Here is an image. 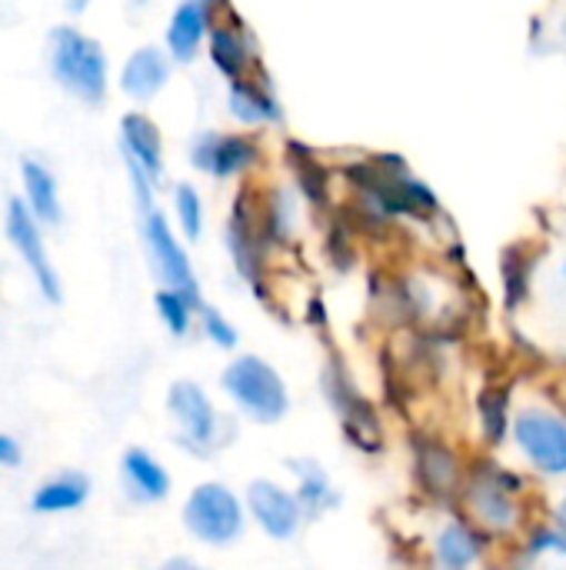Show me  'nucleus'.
<instances>
[{
  "mask_svg": "<svg viewBox=\"0 0 566 570\" xmlns=\"http://www.w3.org/2000/svg\"><path fill=\"white\" fill-rule=\"evenodd\" d=\"M464 511L494 544L517 548L530 531L534 518V478L524 468L504 464L497 454L484 451L470 458L464 491L457 498Z\"/></svg>",
  "mask_w": 566,
  "mask_h": 570,
  "instance_id": "1",
  "label": "nucleus"
},
{
  "mask_svg": "<svg viewBox=\"0 0 566 570\" xmlns=\"http://www.w3.org/2000/svg\"><path fill=\"white\" fill-rule=\"evenodd\" d=\"M507 448L517 468H524L534 481H566V411L540 397L520 401Z\"/></svg>",
  "mask_w": 566,
  "mask_h": 570,
  "instance_id": "2",
  "label": "nucleus"
},
{
  "mask_svg": "<svg viewBox=\"0 0 566 570\" xmlns=\"http://www.w3.org/2000/svg\"><path fill=\"white\" fill-rule=\"evenodd\" d=\"M220 394L230 401V407L257 424V428H274L287 421L294 407V394L287 377L280 374L277 364H270L260 354H237L224 364L220 371Z\"/></svg>",
  "mask_w": 566,
  "mask_h": 570,
  "instance_id": "3",
  "label": "nucleus"
},
{
  "mask_svg": "<svg viewBox=\"0 0 566 570\" xmlns=\"http://www.w3.org/2000/svg\"><path fill=\"white\" fill-rule=\"evenodd\" d=\"M320 394L327 397V404H330V411L344 431V441L354 451H360L364 458H380L387 451V421H384L377 401H370L357 387V381H354V374L340 354H330L324 361Z\"/></svg>",
  "mask_w": 566,
  "mask_h": 570,
  "instance_id": "4",
  "label": "nucleus"
},
{
  "mask_svg": "<svg viewBox=\"0 0 566 570\" xmlns=\"http://www.w3.org/2000/svg\"><path fill=\"white\" fill-rule=\"evenodd\" d=\"M180 524L197 544H203L210 551H230L244 541V534L250 528V514H247L244 494H237L230 484L200 481L183 498Z\"/></svg>",
  "mask_w": 566,
  "mask_h": 570,
  "instance_id": "5",
  "label": "nucleus"
},
{
  "mask_svg": "<svg viewBox=\"0 0 566 570\" xmlns=\"http://www.w3.org/2000/svg\"><path fill=\"white\" fill-rule=\"evenodd\" d=\"M50 70L57 83L77 100L97 107L107 94V57L103 47L77 27H57L50 33Z\"/></svg>",
  "mask_w": 566,
  "mask_h": 570,
  "instance_id": "6",
  "label": "nucleus"
},
{
  "mask_svg": "<svg viewBox=\"0 0 566 570\" xmlns=\"http://www.w3.org/2000/svg\"><path fill=\"white\" fill-rule=\"evenodd\" d=\"M167 417L173 421V444L190 458L207 461L227 441L224 417L197 381H173L167 387Z\"/></svg>",
  "mask_w": 566,
  "mask_h": 570,
  "instance_id": "7",
  "label": "nucleus"
},
{
  "mask_svg": "<svg viewBox=\"0 0 566 570\" xmlns=\"http://www.w3.org/2000/svg\"><path fill=\"white\" fill-rule=\"evenodd\" d=\"M410 478L414 488L440 508H457L467 481L470 458L440 434H410Z\"/></svg>",
  "mask_w": 566,
  "mask_h": 570,
  "instance_id": "8",
  "label": "nucleus"
},
{
  "mask_svg": "<svg viewBox=\"0 0 566 570\" xmlns=\"http://www.w3.org/2000/svg\"><path fill=\"white\" fill-rule=\"evenodd\" d=\"M244 504L250 514V524L274 544H290L304 534L310 524L294 488L280 484L274 478H254L244 488Z\"/></svg>",
  "mask_w": 566,
  "mask_h": 570,
  "instance_id": "9",
  "label": "nucleus"
},
{
  "mask_svg": "<svg viewBox=\"0 0 566 570\" xmlns=\"http://www.w3.org/2000/svg\"><path fill=\"white\" fill-rule=\"evenodd\" d=\"M227 250L240 281L267 301V254L270 247L260 237V207H254L250 194H240L234 214L227 220Z\"/></svg>",
  "mask_w": 566,
  "mask_h": 570,
  "instance_id": "10",
  "label": "nucleus"
},
{
  "mask_svg": "<svg viewBox=\"0 0 566 570\" xmlns=\"http://www.w3.org/2000/svg\"><path fill=\"white\" fill-rule=\"evenodd\" d=\"M494 548L497 544L464 511L454 508L434 528L427 541V561L434 570H477L487 564Z\"/></svg>",
  "mask_w": 566,
  "mask_h": 570,
  "instance_id": "11",
  "label": "nucleus"
},
{
  "mask_svg": "<svg viewBox=\"0 0 566 570\" xmlns=\"http://www.w3.org/2000/svg\"><path fill=\"white\" fill-rule=\"evenodd\" d=\"M140 230H143L147 257L153 264V274H157L160 287H173V291H183L190 297H200V284H197L193 264H190L183 244L177 240V234L170 230L167 217L157 207L140 210Z\"/></svg>",
  "mask_w": 566,
  "mask_h": 570,
  "instance_id": "12",
  "label": "nucleus"
},
{
  "mask_svg": "<svg viewBox=\"0 0 566 570\" xmlns=\"http://www.w3.org/2000/svg\"><path fill=\"white\" fill-rule=\"evenodd\" d=\"M7 240L13 244L20 261L30 267L43 301L47 304H60L63 291H60V277H57V271H53V264L47 257V247H43V237H40V220L17 197L7 200Z\"/></svg>",
  "mask_w": 566,
  "mask_h": 570,
  "instance_id": "13",
  "label": "nucleus"
},
{
  "mask_svg": "<svg viewBox=\"0 0 566 570\" xmlns=\"http://www.w3.org/2000/svg\"><path fill=\"white\" fill-rule=\"evenodd\" d=\"M190 160L197 170L227 180L260 160V144L254 134H200L190 147Z\"/></svg>",
  "mask_w": 566,
  "mask_h": 570,
  "instance_id": "14",
  "label": "nucleus"
},
{
  "mask_svg": "<svg viewBox=\"0 0 566 570\" xmlns=\"http://www.w3.org/2000/svg\"><path fill=\"white\" fill-rule=\"evenodd\" d=\"M284 471L290 474V488L307 514L310 524L324 521L327 514L340 511L344 508V494L340 488L334 484V478L327 474V468L314 458H287L284 461Z\"/></svg>",
  "mask_w": 566,
  "mask_h": 570,
  "instance_id": "15",
  "label": "nucleus"
},
{
  "mask_svg": "<svg viewBox=\"0 0 566 570\" xmlns=\"http://www.w3.org/2000/svg\"><path fill=\"white\" fill-rule=\"evenodd\" d=\"M514 384L510 381H484L477 397H474V421H477V438L484 451H500L510 441V424L517 411Z\"/></svg>",
  "mask_w": 566,
  "mask_h": 570,
  "instance_id": "16",
  "label": "nucleus"
},
{
  "mask_svg": "<svg viewBox=\"0 0 566 570\" xmlns=\"http://www.w3.org/2000/svg\"><path fill=\"white\" fill-rule=\"evenodd\" d=\"M120 481L133 504H163L173 491L170 471L147 451V448H127L120 458Z\"/></svg>",
  "mask_w": 566,
  "mask_h": 570,
  "instance_id": "17",
  "label": "nucleus"
},
{
  "mask_svg": "<svg viewBox=\"0 0 566 570\" xmlns=\"http://www.w3.org/2000/svg\"><path fill=\"white\" fill-rule=\"evenodd\" d=\"M540 254L527 244V240H517L510 247H504L500 254V291H504V311L510 317H517L530 297H534V281H537V264Z\"/></svg>",
  "mask_w": 566,
  "mask_h": 570,
  "instance_id": "18",
  "label": "nucleus"
},
{
  "mask_svg": "<svg viewBox=\"0 0 566 570\" xmlns=\"http://www.w3.org/2000/svg\"><path fill=\"white\" fill-rule=\"evenodd\" d=\"M120 147L127 154V164L140 167L153 184L163 174V144H160V130L150 117L143 114H127L120 120Z\"/></svg>",
  "mask_w": 566,
  "mask_h": 570,
  "instance_id": "19",
  "label": "nucleus"
},
{
  "mask_svg": "<svg viewBox=\"0 0 566 570\" xmlns=\"http://www.w3.org/2000/svg\"><path fill=\"white\" fill-rule=\"evenodd\" d=\"M167 77H170L167 57H163L157 47H140V50H133V53L127 57L123 73H120V87H123V94L133 97L137 104H147V100H153V97L163 90Z\"/></svg>",
  "mask_w": 566,
  "mask_h": 570,
  "instance_id": "20",
  "label": "nucleus"
},
{
  "mask_svg": "<svg viewBox=\"0 0 566 570\" xmlns=\"http://www.w3.org/2000/svg\"><path fill=\"white\" fill-rule=\"evenodd\" d=\"M90 498V481L87 474L80 471H63L50 481H43L33 498H30V508L33 514H70L77 508H83Z\"/></svg>",
  "mask_w": 566,
  "mask_h": 570,
  "instance_id": "21",
  "label": "nucleus"
},
{
  "mask_svg": "<svg viewBox=\"0 0 566 570\" xmlns=\"http://www.w3.org/2000/svg\"><path fill=\"white\" fill-rule=\"evenodd\" d=\"M20 174H23V194H27L23 204L30 207V214L43 227H57L63 220V210H60V194H57L53 174L40 160H23Z\"/></svg>",
  "mask_w": 566,
  "mask_h": 570,
  "instance_id": "22",
  "label": "nucleus"
},
{
  "mask_svg": "<svg viewBox=\"0 0 566 570\" xmlns=\"http://www.w3.org/2000/svg\"><path fill=\"white\" fill-rule=\"evenodd\" d=\"M207 33V7L200 0H183L167 27V47L173 60H193Z\"/></svg>",
  "mask_w": 566,
  "mask_h": 570,
  "instance_id": "23",
  "label": "nucleus"
},
{
  "mask_svg": "<svg viewBox=\"0 0 566 570\" xmlns=\"http://www.w3.org/2000/svg\"><path fill=\"white\" fill-rule=\"evenodd\" d=\"M230 114L247 127L280 124V107H277L274 94L250 77H240L230 83Z\"/></svg>",
  "mask_w": 566,
  "mask_h": 570,
  "instance_id": "24",
  "label": "nucleus"
},
{
  "mask_svg": "<svg viewBox=\"0 0 566 570\" xmlns=\"http://www.w3.org/2000/svg\"><path fill=\"white\" fill-rule=\"evenodd\" d=\"M260 237L267 247H284L294 240V227H297V204L287 190H274L267 194L260 204Z\"/></svg>",
  "mask_w": 566,
  "mask_h": 570,
  "instance_id": "25",
  "label": "nucleus"
},
{
  "mask_svg": "<svg viewBox=\"0 0 566 570\" xmlns=\"http://www.w3.org/2000/svg\"><path fill=\"white\" fill-rule=\"evenodd\" d=\"M203 304H207V301L190 297V294L173 291V287H160V291L153 294L157 317H160V324L167 327V334H170V337H177V341H183V337L193 331L197 314H200V307H203Z\"/></svg>",
  "mask_w": 566,
  "mask_h": 570,
  "instance_id": "26",
  "label": "nucleus"
},
{
  "mask_svg": "<svg viewBox=\"0 0 566 570\" xmlns=\"http://www.w3.org/2000/svg\"><path fill=\"white\" fill-rule=\"evenodd\" d=\"M514 554H517L524 564H530V568H537V564L547 561V558L566 561V534L564 531H557L550 521H534L530 531H527V534L520 538V544L514 548Z\"/></svg>",
  "mask_w": 566,
  "mask_h": 570,
  "instance_id": "27",
  "label": "nucleus"
},
{
  "mask_svg": "<svg viewBox=\"0 0 566 570\" xmlns=\"http://www.w3.org/2000/svg\"><path fill=\"white\" fill-rule=\"evenodd\" d=\"M210 60L217 63V70L224 77H230V83L247 77V60H250L247 40L230 27H217L210 33Z\"/></svg>",
  "mask_w": 566,
  "mask_h": 570,
  "instance_id": "28",
  "label": "nucleus"
},
{
  "mask_svg": "<svg viewBox=\"0 0 566 570\" xmlns=\"http://www.w3.org/2000/svg\"><path fill=\"white\" fill-rule=\"evenodd\" d=\"M197 327L207 337V344H214L217 351H237L240 347V331L237 324L214 304H203L197 314Z\"/></svg>",
  "mask_w": 566,
  "mask_h": 570,
  "instance_id": "29",
  "label": "nucleus"
},
{
  "mask_svg": "<svg viewBox=\"0 0 566 570\" xmlns=\"http://www.w3.org/2000/svg\"><path fill=\"white\" fill-rule=\"evenodd\" d=\"M294 150V167H297V187L310 204H327V174L324 167L314 160V154H307L304 147H290Z\"/></svg>",
  "mask_w": 566,
  "mask_h": 570,
  "instance_id": "30",
  "label": "nucleus"
},
{
  "mask_svg": "<svg viewBox=\"0 0 566 570\" xmlns=\"http://www.w3.org/2000/svg\"><path fill=\"white\" fill-rule=\"evenodd\" d=\"M173 210H177V224L183 230L187 240H200L203 234V200L190 184H177L173 190Z\"/></svg>",
  "mask_w": 566,
  "mask_h": 570,
  "instance_id": "31",
  "label": "nucleus"
},
{
  "mask_svg": "<svg viewBox=\"0 0 566 570\" xmlns=\"http://www.w3.org/2000/svg\"><path fill=\"white\" fill-rule=\"evenodd\" d=\"M20 461H23L20 444H17L13 438L0 434V468H20Z\"/></svg>",
  "mask_w": 566,
  "mask_h": 570,
  "instance_id": "32",
  "label": "nucleus"
},
{
  "mask_svg": "<svg viewBox=\"0 0 566 570\" xmlns=\"http://www.w3.org/2000/svg\"><path fill=\"white\" fill-rule=\"evenodd\" d=\"M547 521L557 528V531H564L566 534V484L557 491V498H554V504H550V514H547Z\"/></svg>",
  "mask_w": 566,
  "mask_h": 570,
  "instance_id": "33",
  "label": "nucleus"
},
{
  "mask_svg": "<svg viewBox=\"0 0 566 570\" xmlns=\"http://www.w3.org/2000/svg\"><path fill=\"white\" fill-rule=\"evenodd\" d=\"M307 324H314L317 331H327V307L320 304V297L310 301V307H307Z\"/></svg>",
  "mask_w": 566,
  "mask_h": 570,
  "instance_id": "34",
  "label": "nucleus"
},
{
  "mask_svg": "<svg viewBox=\"0 0 566 570\" xmlns=\"http://www.w3.org/2000/svg\"><path fill=\"white\" fill-rule=\"evenodd\" d=\"M157 570H210V568H203V564H197V561H190V558H167L163 564H157Z\"/></svg>",
  "mask_w": 566,
  "mask_h": 570,
  "instance_id": "35",
  "label": "nucleus"
},
{
  "mask_svg": "<svg viewBox=\"0 0 566 570\" xmlns=\"http://www.w3.org/2000/svg\"><path fill=\"white\" fill-rule=\"evenodd\" d=\"M557 277H560V284L566 287V257H564V264H560V274H557Z\"/></svg>",
  "mask_w": 566,
  "mask_h": 570,
  "instance_id": "36",
  "label": "nucleus"
},
{
  "mask_svg": "<svg viewBox=\"0 0 566 570\" xmlns=\"http://www.w3.org/2000/svg\"><path fill=\"white\" fill-rule=\"evenodd\" d=\"M137 3H140V0H137Z\"/></svg>",
  "mask_w": 566,
  "mask_h": 570,
  "instance_id": "37",
  "label": "nucleus"
}]
</instances>
